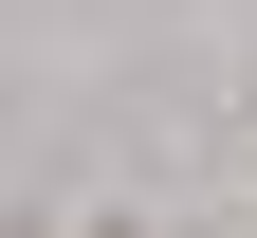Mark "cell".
<instances>
[{
    "label": "cell",
    "instance_id": "cell-1",
    "mask_svg": "<svg viewBox=\"0 0 257 238\" xmlns=\"http://www.w3.org/2000/svg\"><path fill=\"white\" fill-rule=\"evenodd\" d=\"M74 238H166V220H74Z\"/></svg>",
    "mask_w": 257,
    "mask_h": 238
}]
</instances>
